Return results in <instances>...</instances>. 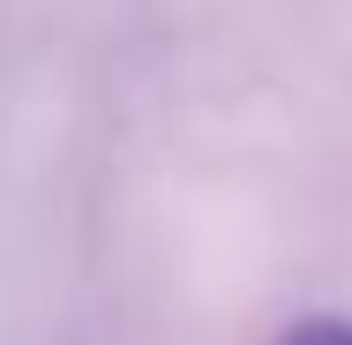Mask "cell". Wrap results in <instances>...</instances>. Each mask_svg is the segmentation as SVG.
Instances as JSON below:
<instances>
[{
    "instance_id": "1",
    "label": "cell",
    "mask_w": 352,
    "mask_h": 345,
    "mask_svg": "<svg viewBox=\"0 0 352 345\" xmlns=\"http://www.w3.org/2000/svg\"><path fill=\"white\" fill-rule=\"evenodd\" d=\"M285 345H352V323H300Z\"/></svg>"
}]
</instances>
